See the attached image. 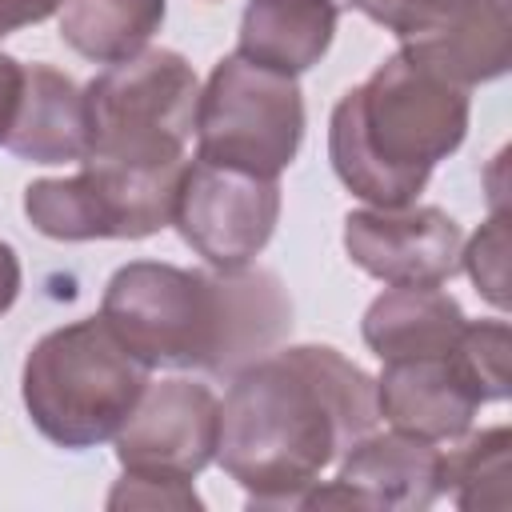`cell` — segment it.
<instances>
[{
  "instance_id": "8",
  "label": "cell",
  "mask_w": 512,
  "mask_h": 512,
  "mask_svg": "<svg viewBox=\"0 0 512 512\" xmlns=\"http://www.w3.org/2000/svg\"><path fill=\"white\" fill-rule=\"evenodd\" d=\"M280 220V180L240 168L184 160L172 224L212 268H248Z\"/></svg>"
},
{
  "instance_id": "13",
  "label": "cell",
  "mask_w": 512,
  "mask_h": 512,
  "mask_svg": "<svg viewBox=\"0 0 512 512\" xmlns=\"http://www.w3.org/2000/svg\"><path fill=\"white\" fill-rule=\"evenodd\" d=\"M4 148L28 164H80L88 156L84 88L52 64H24L20 108Z\"/></svg>"
},
{
  "instance_id": "15",
  "label": "cell",
  "mask_w": 512,
  "mask_h": 512,
  "mask_svg": "<svg viewBox=\"0 0 512 512\" xmlns=\"http://www.w3.org/2000/svg\"><path fill=\"white\" fill-rule=\"evenodd\" d=\"M464 308L440 284H388L360 320L364 344L380 360H408V356H436L448 352L464 328Z\"/></svg>"
},
{
  "instance_id": "6",
  "label": "cell",
  "mask_w": 512,
  "mask_h": 512,
  "mask_svg": "<svg viewBox=\"0 0 512 512\" xmlns=\"http://www.w3.org/2000/svg\"><path fill=\"white\" fill-rule=\"evenodd\" d=\"M196 160L280 180L304 140V96L296 76L244 56H224L196 100Z\"/></svg>"
},
{
  "instance_id": "16",
  "label": "cell",
  "mask_w": 512,
  "mask_h": 512,
  "mask_svg": "<svg viewBox=\"0 0 512 512\" xmlns=\"http://www.w3.org/2000/svg\"><path fill=\"white\" fill-rule=\"evenodd\" d=\"M400 44L412 48L448 80H456L460 88L488 84L504 76L512 60V8L508 0H480L476 8L452 16L448 24Z\"/></svg>"
},
{
  "instance_id": "3",
  "label": "cell",
  "mask_w": 512,
  "mask_h": 512,
  "mask_svg": "<svg viewBox=\"0 0 512 512\" xmlns=\"http://www.w3.org/2000/svg\"><path fill=\"white\" fill-rule=\"evenodd\" d=\"M468 132V88L400 44L364 84L348 88L328 120L336 180L372 208L416 204L432 168Z\"/></svg>"
},
{
  "instance_id": "22",
  "label": "cell",
  "mask_w": 512,
  "mask_h": 512,
  "mask_svg": "<svg viewBox=\"0 0 512 512\" xmlns=\"http://www.w3.org/2000/svg\"><path fill=\"white\" fill-rule=\"evenodd\" d=\"M108 508H176V512H196V508H204V500L196 496L192 480L124 472L116 480V488L108 492Z\"/></svg>"
},
{
  "instance_id": "18",
  "label": "cell",
  "mask_w": 512,
  "mask_h": 512,
  "mask_svg": "<svg viewBox=\"0 0 512 512\" xmlns=\"http://www.w3.org/2000/svg\"><path fill=\"white\" fill-rule=\"evenodd\" d=\"M440 496L464 512H508L512 508V432L508 424L452 440L440 452Z\"/></svg>"
},
{
  "instance_id": "17",
  "label": "cell",
  "mask_w": 512,
  "mask_h": 512,
  "mask_svg": "<svg viewBox=\"0 0 512 512\" xmlns=\"http://www.w3.org/2000/svg\"><path fill=\"white\" fill-rule=\"evenodd\" d=\"M164 12V0H68L60 8V40L92 64H120L148 48Z\"/></svg>"
},
{
  "instance_id": "26",
  "label": "cell",
  "mask_w": 512,
  "mask_h": 512,
  "mask_svg": "<svg viewBox=\"0 0 512 512\" xmlns=\"http://www.w3.org/2000/svg\"><path fill=\"white\" fill-rule=\"evenodd\" d=\"M336 4H340V8H344V12H348V8H352V0H336Z\"/></svg>"
},
{
  "instance_id": "5",
  "label": "cell",
  "mask_w": 512,
  "mask_h": 512,
  "mask_svg": "<svg viewBox=\"0 0 512 512\" xmlns=\"http://www.w3.org/2000/svg\"><path fill=\"white\" fill-rule=\"evenodd\" d=\"M200 80L172 48H144L84 84L88 156L128 168L184 164Z\"/></svg>"
},
{
  "instance_id": "10",
  "label": "cell",
  "mask_w": 512,
  "mask_h": 512,
  "mask_svg": "<svg viewBox=\"0 0 512 512\" xmlns=\"http://www.w3.org/2000/svg\"><path fill=\"white\" fill-rule=\"evenodd\" d=\"M464 232L460 224L432 204L400 208H356L344 216V252L348 260L380 284H416L432 288L460 272Z\"/></svg>"
},
{
  "instance_id": "9",
  "label": "cell",
  "mask_w": 512,
  "mask_h": 512,
  "mask_svg": "<svg viewBox=\"0 0 512 512\" xmlns=\"http://www.w3.org/2000/svg\"><path fill=\"white\" fill-rule=\"evenodd\" d=\"M220 400L208 384L172 376L144 388L140 404L124 420L116 440V460L136 476L192 480L216 460Z\"/></svg>"
},
{
  "instance_id": "19",
  "label": "cell",
  "mask_w": 512,
  "mask_h": 512,
  "mask_svg": "<svg viewBox=\"0 0 512 512\" xmlns=\"http://www.w3.org/2000/svg\"><path fill=\"white\" fill-rule=\"evenodd\" d=\"M456 364L472 380L484 404H496L508 396V356H512V332L504 320H464L456 344Z\"/></svg>"
},
{
  "instance_id": "24",
  "label": "cell",
  "mask_w": 512,
  "mask_h": 512,
  "mask_svg": "<svg viewBox=\"0 0 512 512\" xmlns=\"http://www.w3.org/2000/svg\"><path fill=\"white\" fill-rule=\"evenodd\" d=\"M64 4L68 0H0V36L28 28V24H40L52 12H60Z\"/></svg>"
},
{
  "instance_id": "1",
  "label": "cell",
  "mask_w": 512,
  "mask_h": 512,
  "mask_svg": "<svg viewBox=\"0 0 512 512\" xmlns=\"http://www.w3.org/2000/svg\"><path fill=\"white\" fill-rule=\"evenodd\" d=\"M376 420V380L364 368L328 344L280 348L232 376L216 464L248 492V508H300Z\"/></svg>"
},
{
  "instance_id": "21",
  "label": "cell",
  "mask_w": 512,
  "mask_h": 512,
  "mask_svg": "<svg viewBox=\"0 0 512 512\" xmlns=\"http://www.w3.org/2000/svg\"><path fill=\"white\" fill-rule=\"evenodd\" d=\"M480 0H352L356 12H364L372 24L388 28L400 40L424 36L440 24H448L452 16L476 8Z\"/></svg>"
},
{
  "instance_id": "23",
  "label": "cell",
  "mask_w": 512,
  "mask_h": 512,
  "mask_svg": "<svg viewBox=\"0 0 512 512\" xmlns=\"http://www.w3.org/2000/svg\"><path fill=\"white\" fill-rule=\"evenodd\" d=\"M20 88H24V64L8 52H0V144L8 140V128L20 108Z\"/></svg>"
},
{
  "instance_id": "25",
  "label": "cell",
  "mask_w": 512,
  "mask_h": 512,
  "mask_svg": "<svg viewBox=\"0 0 512 512\" xmlns=\"http://www.w3.org/2000/svg\"><path fill=\"white\" fill-rule=\"evenodd\" d=\"M20 296V260H16V248L0 240V316L16 304Z\"/></svg>"
},
{
  "instance_id": "11",
  "label": "cell",
  "mask_w": 512,
  "mask_h": 512,
  "mask_svg": "<svg viewBox=\"0 0 512 512\" xmlns=\"http://www.w3.org/2000/svg\"><path fill=\"white\" fill-rule=\"evenodd\" d=\"M328 484L304 492L300 508H432L440 500V444L408 432L360 436Z\"/></svg>"
},
{
  "instance_id": "2",
  "label": "cell",
  "mask_w": 512,
  "mask_h": 512,
  "mask_svg": "<svg viewBox=\"0 0 512 512\" xmlns=\"http://www.w3.org/2000/svg\"><path fill=\"white\" fill-rule=\"evenodd\" d=\"M100 320L148 368L236 376L292 332V296L268 268H176L132 260L112 272Z\"/></svg>"
},
{
  "instance_id": "12",
  "label": "cell",
  "mask_w": 512,
  "mask_h": 512,
  "mask_svg": "<svg viewBox=\"0 0 512 512\" xmlns=\"http://www.w3.org/2000/svg\"><path fill=\"white\" fill-rule=\"evenodd\" d=\"M480 392L456 364L452 348L436 356L384 360L376 380V412L396 428L428 444H452L472 428Z\"/></svg>"
},
{
  "instance_id": "7",
  "label": "cell",
  "mask_w": 512,
  "mask_h": 512,
  "mask_svg": "<svg viewBox=\"0 0 512 512\" xmlns=\"http://www.w3.org/2000/svg\"><path fill=\"white\" fill-rule=\"evenodd\" d=\"M184 164L128 168L80 160L72 176H44L24 188V216L48 240H144L172 224Z\"/></svg>"
},
{
  "instance_id": "4",
  "label": "cell",
  "mask_w": 512,
  "mask_h": 512,
  "mask_svg": "<svg viewBox=\"0 0 512 512\" xmlns=\"http://www.w3.org/2000/svg\"><path fill=\"white\" fill-rule=\"evenodd\" d=\"M148 376L152 368L136 360L100 316H88L32 344L20 372V396L44 440L80 452L124 428Z\"/></svg>"
},
{
  "instance_id": "14",
  "label": "cell",
  "mask_w": 512,
  "mask_h": 512,
  "mask_svg": "<svg viewBox=\"0 0 512 512\" xmlns=\"http://www.w3.org/2000/svg\"><path fill=\"white\" fill-rule=\"evenodd\" d=\"M336 0H248L236 32V56L284 76H300L324 60L340 20Z\"/></svg>"
},
{
  "instance_id": "20",
  "label": "cell",
  "mask_w": 512,
  "mask_h": 512,
  "mask_svg": "<svg viewBox=\"0 0 512 512\" xmlns=\"http://www.w3.org/2000/svg\"><path fill=\"white\" fill-rule=\"evenodd\" d=\"M460 268L492 308L500 312L508 308V212L504 208H492V216L460 248Z\"/></svg>"
}]
</instances>
